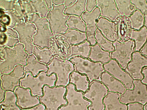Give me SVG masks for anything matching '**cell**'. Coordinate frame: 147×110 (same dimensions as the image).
Returning <instances> with one entry per match:
<instances>
[{
    "label": "cell",
    "mask_w": 147,
    "mask_h": 110,
    "mask_svg": "<svg viewBox=\"0 0 147 110\" xmlns=\"http://www.w3.org/2000/svg\"><path fill=\"white\" fill-rule=\"evenodd\" d=\"M56 80L55 74L49 75L46 71H41L36 76L26 72L24 76L20 80V86L30 89L33 95L39 97L43 95L44 87L54 86Z\"/></svg>",
    "instance_id": "obj_2"
},
{
    "label": "cell",
    "mask_w": 147,
    "mask_h": 110,
    "mask_svg": "<svg viewBox=\"0 0 147 110\" xmlns=\"http://www.w3.org/2000/svg\"><path fill=\"white\" fill-rule=\"evenodd\" d=\"M66 87L65 98L67 103L59 110H88V107L91 103L84 97V93L77 90L74 86L71 83Z\"/></svg>",
    "instance_id": "obj_8"
},
{
    "label": "cell",
    "mask_w": 147,
    "mask_h": 110,
    "mask_svg": "<svg viewBox=\"0 0 147 110\" xmlns=\"http://www.w3.org/2000/svg\"><path fill=\"white\" fill-rule=\"evenodd\" d=\"M120 94L109 92L103 100L104 110H127V105L119 101Z\"/></svg>",
    "instance_id": "obj_21"
},
{
    "label": "cell",
    "mask_w": 147,
    "mask_h": 110,
    "mask_svg": "<svg viewBox=\"0 0 147 110\" xmlns=\"http://www.w3.org/2000/svg\"><path fill=\"white\" fill-rule=\"evenodd\" d=\"M26 73L24 66H16L9 73L0 75V86L5 91L13 92L16 88L20 86V80Z\"/></svg>",
    "instance_id": "obj_13"
},
{
    "label": "cell",
    "mask_w": 147,
    "mask_h": 110,
    "mask_svg": "<svg viewBox=\"0 0 147 110\" xmlns=\"http://www.w3.org/2000/svg\"><path fill=\"white\" fill-rule=\"evenodd\" d=\"M65 8L64 4L53 5L47 15L50 29L56 35L64 33L69 29L66 23L70 15L64 13Z\"/></svg>",
    "instance_id": "obj_7"
},
{
    "label": "cell",
    "mask_w": 147,
    "mask_h": 110,
    "mask_svg": "<svg viewBox=\"0 0 147 110\" xmlns=\"http://www.w3.org/2000/svg\"><path fill=\"white\" fill-rule=\"evenodd\" d=\"M86 0H78L72 6L65 8L64 13L69 15H75L81 16L86 11Z\"/></svg>",
    "instance_id": "obj_31"
},
{
    "label": "cell",
    "mask_w": 147,
    "mask_h": 110,
    "mask_svg": "<svg viewBox=\"0 0 147 110\" xmlns=\"http://www.w3.org/2000/svg\"><path fill=\"white\" fill-rule=\"evenodd\" d=\"M90 82L87 76L76 71H74L69 77V83L73 84L76 89L85 93L88 89Z\"/></svg>",
    "instance_id": "obj_24"
},
{
    "label": "cell",
    "mask_w": 147,
    "mask_h": 110,
    "mask_svg": "<svg viewBox=\"0 0 147 110\" xmlns=\"http://www.w3.org/2000/svg\"><path fill=\"white\" fill-rule=\"evenodd\" d=\"M32 5L30 6L31 13L36 12L40 14L42 17H45L49 9L46 7L44 1H32Z\"/></svg>",
    "instance_id": "obj_35"
},
{
    "label": "cell",
    "mask_w": 147,
    "mask_h": 110,
    "mask_svg": "<svg viewBox=\"0 0 147 110\" xmlns=\"http://www.w3.org/2000/svg\"><path fill=\"white\" fill-rule=\"evenodd\" d=\"M127 105V110H144V105L140 103H131Z\"/></svg>",
    "instance_id": "obj_38"
},
{
    "label": "cell",
    "mask_w": 147,
    "mask_h": 110,
    "mask_svg": "<svg viewBox=\"0 0 147 110\" xmlns=\"http://www.w3.org/2000/svg\"><path fill=\"white\" fill-rule=\"evenodd\" d=\"M134 87L126 89L120 95L119 101L125 105L139 103L144 105L147 103V89L146 85L140 80H134Z\"/></svg>",
    "instance_id": "obj_10"
},
{
    "label": "cell",
    "mask_w": 147,
    "mask_h": 110,
    "mask_svg": "<svg viewBox=\"0 0 147 110\" xmlns=\"http://www.w3.org/2000/svg\"><path fill=\"white\" fill-rule=\"evenodd\" d=\"M61 34L70 46L80 44L87 40L86 33L75 29H69Z\"/></svg>",
    "instance_id": "obj_25"
},
{
    "label": "cell",
    "mask_w": 147,
    "mask_h": 110,
    "mask_svg": "<svg viewBox=\"0 0 147 110\" xmlns=\"http://www.w3.org/2000/svg\"><path fill=\"white\" fill-rule=\"evenodd\" d=\"M96 2L100 16L112 21H114L120 16L115 0H97Z\"/></svg>",
    "instance_id": "obj_18"
},
{
    "label": "cell",
    "mask_w": 147,
    "mask_h": 110,
    "mask_svg": "<svg viewBox=\"0 0 147 110\" xmlns=\"http://www.w3.org/2000/svg\"><path fill=\"white\" fill-rule=\"evenodd\" d=\"M146 2L147 3V0H146Z\"/></svg>",
    "instance_id": "obj_46"
},
{
    "label": "cell",
    "mask_w": 147,
    "mask_h": 110,
    "mask_svg": "<svg viewBox=\"0 0 147 110\" xmlns=\"http://www.w3.org/2000/svg\"><path fill=\"white\" fill-rule=\"evenodd\" d=\"M21 110H45V107L43 104H39L31 108L21 109Z\"/></svg>",
    "instance_id": "obj_40"
},
{
    "label": "cell",
    "mask_w": 147,
    "mask_h": 110,
    "mask_svg": "<svg viewBox=\"0 0 147 110\" xmlns=\"http://www.w3.org/2000/svg\"><path fill=\"white\" fill-rule=\"evenodd\" d=\"M66 24L69 29L76 30L83 32H86V25L81 16L70 15Z\"/></svg>",
    "instance_id": "obj_33"
},
{
    "label": "cell",
    "mask_w": 147,
    "mask_h": 110,
    "mask_svg": "<svg viewBox=\"0 0 147 110\" xmlns=\"http://www.w3.org/2000/svg\"><path fill=\"white\" fill-rule=\"evenodd\" d=\"M76 1L75 0H65L64 5L66 7H68L72 6Z\"/></svg>",
    "instance_id": "obj_43"
},
{
    "label": "cell",
    "mask_w": 147,
    "mask_h": 110,
    "mask_svg": "<svg viewBox=\"0 0 147 110\" xmlns=\"http://www.w3.org/2000/svg\"><path fill=\"white\" fill-rule=\"evenodd\" d=\"M136 9L140 11L144 18V25L147 28V3L146 0H131Z\"/></svg>",
    "instance_id": "obj_36"
},
{
    "label": "cell",
    "mask_w": 147,
    "mask_h": 110,
    "mask_svg": "<svg viewBox=\"0 0 147 110\" xmlns=\"http://www.w3.org/2000/svg\"><path fill=\"white\" fill-rule=\"evenodd\" d=\"M144 110H147V103L144 105Z\"/></svg>",
    "instance_id": "obj_45"
},
{
    "label": "cell",
    "mask_w": 147,
    "mask_h": 110,
    "mask_svg": "<svg viewBox=\"0 0 147 110\" xmlns=\"http://www.w3.org/2000/svg\"><path fill=\"white\" fill-rule=\"evenodd\" d=\"M96 25L97 28L108 40L113 42L117 41L114 21L100 16L97 20Z\"/></svg>",
    "instance_id": "obj_19"
},
{
    "label": "cell",
    "mask_w": 147,
    "mask_h": 110,
    "mask_svg": "<svg viewBox=\"0 0 147 110\" xmlns=\"http://www.w3.org/2000/svg\"><path fill=\"white\" fill-rule=\"evenodd\" d=\"M65 0H54L52 1L53 3L55 5H58L64 4Z\"/></svg>",
    "instance_id": "obj_44"
},
{
    "label": "cell",
    "mask_w": 147,
    "mask_h": 110,
    "mask_svg": "<svg viewBox=\"0 0 147 110\" xmlns=\"http://www.w3.org/2000/svg\"><path fill=\"white\" fill-rule=\"evenodd\" d=\"M47 74H55L57 80L55 86L65 87L69 83V77L75 68L73 64L68 59L63 60L55 56L47 65Z\"/></svg>",
    "instance_id": "obj_3"
},
{
    "label": "cell",
    "mask_w": 147,
    "mask_h": 110,
    "mask_svg": "<svg viewBox=\"0 0 147 110\" xmlns=\"http://www.w3.org/2000/svg\"><path fill=\"white\" fill-rule=\"evenodd\" d=\"M146 67H147V57L140 52L135 51L133 53L131 60L124 70L134 80H141L144 77L142 70Z\"/></svg>",
    "instance_id": "obj_14"
},
{
    "label": "cell",
    "mask_w": 147,
    "mask_h": 110,
    "mask_svg": "<svg viewBox=\"0 0 147 110\" xmlns=\"http://www.w3.org/2000/svg\"><path fill=\"white\" fill-rule=\"evenodd\" d=\"M139 52L144 56L147 57V40Z\"/></svg>",
    "instance_id": "obj_41"
},
{
    "label": "cell",
    "mask_w": 147,
    "mask_h": 110,
    "mask_svg": "<svg viewBox=\"0 0 147 110\" xmlns=\"http://www.w3.org/2000/svg\"><path fill=\"white\" fill-rule=\"evenodd\" d=\"M142 73L144 77L141 80L143 83L146 85L147 89V67H145L143 68Z\"/></svg>",
    "instance_id": "obj_39"
},
{
    "label": "cell",
    "mask_w": 147,
    "mask_h": 110,
    "mask_svg": "<svg viewBox=\"0 0 147 110\" xmlns=\"http://www.w3.org/2000/svg\"><path fill=\"white\" fill-rule=\"evenodd\" d=\"M16 98V104L21 109L34 107L40 103L39 97L33 95L28 88L17 87L14 91Z\"/></svg>",
    "instance_id": "obj_17"
},
{
    "label": "cell",
    "mask_w": 147,
    "mask_h": 110,
    "mask_svg": "<svg viewBox=\"0 0 147 110\" xmlns=\"http://www.w3.org/2000/svg\"><path fill=\"white\" fill-rule=\"evenodd\" d=\"M33 54L40 62L47 65L52 59L56 56V53L53 48H42L35 46Z\"/></svg>",
    "instance_id": "obj_27"
},
{
    "label": "cell",
    "mask_w": 147,
    "mask_h": 110,
    "mask_svg": "<svg viewBox=\"0 0 147 110\" xmlns=\"http://www.w3.org/2000/svg\"><path fill=\"white\" fill-rule=\"evenodd\" d=\"M100 16V11L97 7L91 12L86 11L81 16L86 25L87 41L89 42L91 46L96 43L95 38L97 29L96 22Z\"/></svg>",
    "instance_id": "obj_15"
},
{
    "label": "cell",
    "mask_w": 147,
    "mask_h": 110,
    "mask_svg": "<svg viewBox=\"0 0 147 110\" xmlns=\"http://www.w3.org/2000/svg\"><path fill=\"white\" fill-rule=\"evenodd\" d=\"M66 90V87L63 86H45L43 95L39 97L40 103L44 105L45 110H59L67 103L65 98Z\"/></svg>",
    "instance_id": "obj_4"
},
{
    "label": "cell",
    "mask_w": 147,
    "mask_h": 110,
    "mask_svg": "<svg viewBox=\"0 0 147 110\" xmlns=\"http://www.w3.org/2000/svg\"><path fill=\"white\" fill-rule=\"evenodd\" d=\"M115 1L120 16L127 17L136 9L131 0H116Z\"/></svg>",
    "instance_id": "obj_30"
},
{
    "label": "cell",
    "mask_w": 147,
    "mask_h": 110,
    "mask_svg": "<svg viewBox=\"0 0 147 110\" xmlns=\"http://www.w3.org/2000/svg\"><path fill=\"white\" fill-rule=\"evenodd\" d=\"M15 26L20 29L13 28L18 32V38L20 42L24 44L25 52L28 55L32 54L33 36L36 33L35 25L31 22H20L18 23Z\"/></svg>",
    "instance_id": "obj_11"
},
{
    "label": "cell",
    "mask_w": 147,
    "mask_h": 110,
    "mask_svg": "<svg viewBox=\"0 0 147 110\" xmlns=\"http://www.w3.org/2000/svg\"><path fill=\"white\" fill-rule=\"evenodd\" d=\"M88 59L92 61L100 62L104 64L111 60V52L103 50L96 43L91 46Z\"/></svg>",
    "instance_id": "obj_22"
},
{
    "label": "cell",
    "mask_w": 147,
    "mask_h": 110,
    "mask_svg": "<svg viewBox=\"0 0 147 110\" xmlns=\"http://www.w3.org/2000/svg\"><path fill=\"white\" fill-rule=\"evenodd\" d=\"M0 110H21L16 104V97L13 92L6 91L4 99L0 102Z\"/></svg>",
    "instance_id": "obj_29"
},
{
    "label": "cell",
    "mask_w": 147,
    "mask_h": 110,
    "mask_svg": "<svg viewBox=\"0 0 147 110\" xmlns=\"http://www.w3.org/2000/svg\"><path fill=\"white\" fill-rule=\"evenodd\" d=\"M109 91L99 80H93L90 83L88 90L84 93V97L91 103L88 110H104L103 100Z\"/></svg>",
    "instance_id": "obj_6"
},
{
    "label": "cell",
    "mask_w": 147,
    "mask_h": 110,
    "mask_svg": "<svg viewBox=\"0 0 147 110\" xmlns=\"http://www.w3.org/2000/svg\"><path fill=\"white\" fill-rule=\"evenodd\" d=\"M36 15L37 19H34L32 16L31 18H31L32 22L35 24L37 28L36 33L34 37V44L37 46L39 41H40L39 47L41 39H43L44 48H45L44 41H45L47 47H48L50 45L49 42L51 41L49 40L52 39L51 37L53 36V34L48 28V23L46 19L40 18L36 14Z\"/></svg>",
    "instance_id": "obj_16"
},
{
    "label": "cell",
    "mask_w": 147,
    "mask_h": 110,
    "mask_svg": "<svg viewBox=\"0 0 147 110\" xmlns=\"http://www.w3.org/2000/svg\"><path fill=\"white\" fill-rule=\"evenodd\" d=\"M91 46L87 40L79 44L70 46L67 59L75 56H79L85 58H88Z\"/></svg>",
    "instance_id": "obj_26"
},
{
    "label": "cell",
    "mask_w": 147,
    "mask_h": 110,
    "mask_svg": "<svg viewBox=\"0 0 147 110\" xmlns=\"http://www.w3.org/2000/svg\"><path fill=\"white\" fill-rule=\"evenodd\" d=\"M114 51L111 53V59L116 60L121 68L125 70L131 60L135 51L134 41L130 39L121 43L116 41L113 42Z\"/></svg>",
    "instance_id": "obj_9"
},
{
    "label": "cell",
    "mask_w": 147,
    "mask_h": 110,
    "mask_svg": "<svg viewBox=\"0 0 147 110\" xmlns=\"http://www.w3.org/2000/svg\"><path fill=\"white\" fill-rule=\"evenodd\" d=\"M24 47L22 44L18 43L13 48H1L0 75L9 73L18 65H26L28 55Z\"/></svg>",
    "instance_id": "obj_1"
},
{
    "label": "cell",
    "mask_w": 147,
    "mask_h": 110,
    "mask_svg": "<svg viewBox=\"0 0 147 110\" xmlns=\"http://www.w3.org/2000/svg\"><path fill=\"white\" fill-rule=\"evenodd\" d=\"M127 18L132 29L138 30L144 25V17L141 12L136 9Z\"/></svg>",
    "instance_id": "obj_32"
},
{
    "label": "cell",
    "mask_w": 147,
    "mask_h": 110,
    "mask_svg": "<svg viewBox=\"0 0 147 110\" xmlns=\"http://www.w3.org/2000/svg\"><path fill=\"white\" fill-rule=\"evenodd\" d=\"M26 72L30 73L33 76H36L41 71L48 70L47 65L40 62L33 54L28 56L26 65L24 66Z\"/></svg>",
    "instance_id": "obj_23"
},
{
    "label": "cell",
    "mask_w": 147,
    "mask_h": 110,
    "mask_svg": "<svg viewBox=\"0 0 147 110\" xmlns=\"http://www.w3.org/2000/svg\"><path fill=\"white\" fill-rule=\"evenodd\" d=\"M106 71L121 82L126 89H131L134 87V80L131 76L123 69L115 60H111L103 64Z\"/></svg>",
    "instance_id": "obj_12"
},
{
    "label": "cell",
    "mask_w": 147,
    "mask_h": 110,
    "mask_svg": "<svg viewBox=\"0 0 147 110\" xmlns=\"http://www.w3.org/2000/svg\"><path fill=\"white\" fill-rule=\"evenodd\" d=\"M129 39L134 42L135 51L139 52L147 40V28L144 26L138 30L131 29Z\"/></svg>",
    "instance_id": "obj_28"
},
{
    "label": "cell",
    "mask_w": 147,
    "mask_h": 110,
    "mask_svg": "<svg viewBox=\"0 0 147 110\" xmlns=\"http://www.w3.org/2000/svg\"><path fill=\"white\" fill-rule=\"evenodd\" d=\"M97 7L96 0H86V11L90 12Z\"/></svg>",
    "instance_id": "obj_37"
},
{
    "label": "cell",
    "mask_w": 147,
    "mask_h": 110,
    "mask_svg": "<svg viewBox=\"0 0 147 110\" xmlns=\"http://www.w3.org/2000/svg\"><path fill=\"white\" fill-rule=\"evenodd\" d=\"M6 91L0 86V102L2 101L4 99Z\"/></svg>",
    "instance_id": "obj_42"
},
{
    "label": "cell",
    "mask_w": 147,
    "mask_h": 110,
    "mask_svg": "<svg viewBox=\"0 0 147 110\" xmlns=\"http://www.w3.org/2000/svg\"><path fill=\"white\" fill-rule=\"evenodd\" d=\"M96 43L98 44L104 50L111 52L114 51L115 47L113 42L107 39L97 28L95 36Z\"/></svg>",
    "instance_id": "obj_34"
},
{
    "label": "cell",
    "mask_w": 147,
    "mask_h": 110,
    "mask_svg": "<svg viewBox=\"0 0 147 110\" xmlns=\"http://www.w3.org/2000/svg\"><path fill=\"white\" fill-rule=\"evenodd\" d=\"M99 80L106 87L109 92L121 95L123 93L126 89L121 82L105 71L100 75Z\"/></svg>",
    "instance_id": "obj_20"
},
{
    "label": "cell",
    "mask_w": 147,
    "mask_h": 110,
    "mask_svg": "<svg viewBox=\"0 0 147 110\" xmlns=\"http://www.w3.org/2000/svg\"><path fill=\"white\" fill-rule=\"evenodd\" d=\"M68 60L73 64L75 71L86 75L90 82L93 80H99L100 75L105 71L103 64L88 58L76 56Z\"/></svg>",
    "instance_id": "obj_5"
}]
</instances>
